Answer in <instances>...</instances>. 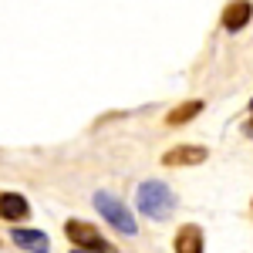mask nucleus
<instances>
[{"mask_svg": "<svg viewBox=\"0 0 253 253\" xmlns=\"http://www.w3.org/2000/svg\"><path fill=\"white\" fill-rule=\"evenodd\" d=\"M250 108H253V105H250Z\"/></svg>", "mask_w": 253, "mask_h": 253, "instance_id": "11", "label": "nucleus"}, {"mask_svg": "<svg viewBox=\"0 0 253 253\" xmlns=\"http://www.w3.org/2000/svg\"><path fill=\"white\" fill-rule=\"evenodd\" d=\"M71 253H88V250H71Z\"/></svg>", "mask_w": 253, "mask_h": 253, "instance_id": "10", "label": "nucleus"}, {"mask_svg": "<svg viewBox=\"0 0 253 253\" xmlns=\"http://www.w3.org/2000/svg\"><path fill=\"white\" fill-rule=\"evenodd\" d=\"M95 210L112 226H115L118 233H125V236H135V216L125 210V203L118 199V196H112V193H105V189H98L95 193Z\"/></svg>", "mask_w": 253, "mask_h": 253, "instance_id": "2", "label": "nucleus"}, {"mask_svg": "<svg viewBox=\"0 0 253 253\" xmlns=\"http://www.w3.org/2000/svg\"><path fill=\"white\" fill-rule=\"evenodd\" d=\"M135 206H138V213L152 216V219H166V216L175 210V196H172V189H169L166 182L149 179V182H142V186H138Z\"/></svg>", "mask_w": 253, "mask_h": 253, "instance_id": "1", "label": "nucleus"}, {"mask_svg": "<svg viewBox=\"0 0 253 253\" xmlns=\"http://www.w3.org/2000/svg\"><path fill=\"white\" fill-rule=\"evenodd\" d=\"M253 17V3L250 0H233L226 10H223V27L226 31H240V27H247Z\"/></svg>", "mask_w": 253, "mask_h": 253, "instance_id": "5", "label": "nucleus"}, {"mask_svg": "<svg viewBox=\"0 0 253 253\" xmlns=\"http://www.w3.org/2000/svg\"><path fill=\"white\" fill-rule=\"evenodd\" d=\"M175 253H203V230L196 223H186L175 233Z\"/></svg>", "mask_w": 253, "mask_h": 253, "instance_id": "7", "label": "nucleus"}, {"mask_svg": "<svg viewBox=\"0 0 253 253\" xmlns=\"http://www.w3.org/2000/svg\"><path fill=\"white\" fill-rule=\"evenodd\" d=\"M31 213V206H27V199L17 193H0V216L3 219H24V216Z\"/></svg>", "mask_w": 253, "mask_h": 253, "instance_id": "8", "label": "nucleus"}, {"mask_svg": "<svg viewBox=\"0 0 253 253\" xmlns=\"http://www.w3.org/2000/svg\"><path fill=\"white\" fill-rule=\"evenodd\" d=\"M203 112V101H186V105H179V108H172L169 115H166V122L169 125H186L189 118H196Z\"/></svg>", "mask_w": 253, "mask_h": 253, "instance_id": "9", "label": "nucleus"}, {"mask_svg": "<svg viewBox=\"0 0 253 253\" xmlns=\"http://www.w3.org/2000/svg\"><path fill=\"white\" fill-rule=\"evenodd\" d=\"M10 240H14V243H17L20 250H27V253H47L51 250V243H47V236L41 233V230H14V233H10Z\"/></svg>", "mask_w": 253, "mask_h": 253, "instance_id": "6", "label": "nucleus"}, {"mask_svg": "<svg viewBox=\"0 0 253 253\" xmlns=\"http://www.w3.org/2000/svg\"><path fill=\"white\" fill-rule=\"evenodd\" d=\"M64 233H68V240H75V243H78V250L115 253V247H112L105 236L98 233L91 223H84V219H68V223H64Z\"/></svg>", "mask_w": 253, "mask_h": 253, "instance_id": "3", "label": "nucleus"}, {"mask_svg": "<svg viewBox=\"0 0 253 253\" xmlns=\"http://www.w3.org/2000/svg\"><path fill=\"white\" fill-rule=\"evenodd\" d=\"M203 159H206V149L203 145H175V149H169L162 156V162L166 166H199Z\"/></svg>", "mask_w": 253, "mask_h": 253, "instance_id": "4", "label": "nucleus"}]
</instances>
